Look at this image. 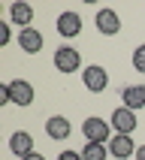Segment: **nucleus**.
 Segmentation results:
<instances>
[{
    "label": "nucleus",
    "instance_id": "nucleus-8",
    "mask_svg": "<svg viewBox=\"0 0 145 160\" xmlns=\"http://www.w3.org/2000/svg\"><path fill=\"white\" fill-rule=\"evenodd\" d=\"M9 151L15 154L18 160L27 157V154H33V136L27 133V130H15V133L9 136Z\"/></svg>",
    "mask_w": 145,
    "mask_h": 160
},
{
    "label": "nucleus",
    "instance_id": "nucleus-13",
    "mask_svg": "<svg viewBox=\"0 0 145 160\" xmlns=\"http://www.w3.org/2000/svg\"><path fill=\"white\" fill-rule=\"evenodd\" d=\"M18 45H21L27 54L42 52V33H39L36 27H27V30H21V33H18Z\"/></svg>",
    "mask_w": 145,
    "mask_h": 160
},
{
    "label": "nucleus",
    "instance_id": "nucleus-18",
    "mask_svg": "<svg viewBox=\"0 0 145 160\" xmlns=\"http://www.w3.org/2000/svg\"><path fill=\"white\" fill-rule=\"evenodd\" d=\"M136 160H145V145H139V148H136Z\"/></svg>",
    "mask_w": 145,
    "mask_h": 160
},
{
    "label": "nucleus",
    "instance_id": "nucleus-2",
    "mask_svg": "<svg viewBox=\"0 0 145 160\" xmlns=\"http://www.w3.org/2000/svg\"><path fill=\"white\" fill-rule=\"evenodd\" d=\"M82 82H85V88H88L91 94H103V91L109 88V72H106V67L91 63V67H85V72H82Z\"/></svg>",
    "mask_w": 145,
    "mask_h": 160
},
{
    "label": "nucleus",
    "instance_id": "nucleus-5",
    "mask_svg": "<svg viewBox=\"0 0 145 160\" xmlns=\"http://www.w3.org/2000/svg\"><path fill=\"white\" fill-rule=\"evenodd\" d=\"M94 24H97V30L103 36H115V33H121V18H118V12L115 9H97V18H94Z\"/></svg>",
    "mask_w": 145,
    "mask_h": 160
},
{
    "label": "nucleus",
    "instance_id": "nucleus-3",
    "mask_svg": "<svg viewBox=\"0 0 145 160\" xmlns=\"http://www.w3.org/2000/svg\"><path fill=\"white\" fill-rule=\"evenodd\" d=\"M54 67H58L61 72H79V67H82L79 48H72V45H61V48H54Z\"/></svg>",
    "mask_w": 145,
    "mask_h": 160
},
{
    "label": "nucleus",
    "instance_id": "nucleus-11",
    "mask_svg": "<svg viewBox=\"0 0 145 160\" xmlns=\"http://www.w3.org/2000/svg\"><path fill=\"white\" fill-rule=\"evenodd\" d=\"M70 130L72 127H70V121H67L63 115H52L48 121H45V136L54 139V142H63V139L70 136Z\"/></svg>",
    "mask_w": 145,
    "mask_h": 160
},
{
    "label": "nucleus",
    "instance_id": "nucleus-10",
    "mask_svg": "<svg viewBox=\"0 0 145 160\" xmlns=\"http://www.w3.org/2000/svg\"><path fill=\"white\" fill-rule=\"evenodd\" d=\"M30 21H33V6L30 3H12L9 6V24H18L21 30H27L30 27Z\"/></svg>",
    "mask_w": 145,
    "mask_h": 160
},
{
    "label": "nucleus",
    "instance_id": "nucleus-1",
    "mask_svg": "<svg viewBox=\"0 0 145 160\" xmlns=\"http://www.w3.org/2000/svg\"><path fill=\"white\" fill-rule=\"evenodd\" d=\"M82 133H85V139H88V142L109 145V139H112V124L94 115V118H85V124H82Z\"/></svg>",
    "mask_w": 145,
    "mask_h": 160
},
{
    "label": "nucleus",
    "instance_id": "nucleus-7",
    "mask_svg": "<svg viewBox=\"0 0 145 160\" xmlns=\"http://www.w3.org/2000/svg\"><path fill=\"white\" fill-rule=\"evenodd\" d=\"M136 148H139V145H136L130 136H124V133H115L112 139H109V154H112V157H118V160L136 157Z\"/></svg>",
    "mask_w": 145,
    "mask_h": 160
},
{
    "label": "nucleus",
    "instance_id": "nucleus-14",
    "mask_svg": "<svg viewBox=\"0 0 145 160\" xmlns=\"http://www.w3.org/2000/svg\"><path fill=\"white\" fill-rule=\"evenodd\" d=\"M106 157H109V148L100 142H88L82 148V160H106Z\"/></svg>",
    "mask_w": 145,
    "mask_h": 160
},
{
    "label": "nucleus",
    "instance_id": "nucleus-17",
    "mask_svg": "<svg viewBox=\"0 0 145 160\" xmlns=\"http://www.w3.org/2000/svg\"><path fill=\"white\" fill-rule=\"evenodd\" d=\"M58 160H82V151H61Z\"/></svg>",
    "mask_w": 145,
    "mask_h": 160
},
{
    "label": "nucleus",
    "instance_id": "nucleus-9",
    "mask_svg": "<svg viewBox=\"0 0 145 160\" xmlns=\"http://www.w3.org/2000/svg\"><path fill=\"white\" fill-rule=\"evenodd\" d=\"M9 94H12V103H15V106H30V103H33V85L24 82V79L9 82Z\"/></svg>",
    "mask_w": 145,
    "mask_h": 160
},
{
    "label": "nucleus",
    "instance_id": "nucleus-4",
    "mask_svg": "<svg viewBox=\"0 0 145 160\" xmlns=\"http://www.w3.org/2000/svg\"><path fill=\"white\" fill-rule=\"evenodd\" d=\"M109 124H112V130H115V133L130 136V133L136 130V124H139V121H136V112H133V109L118 106L115 112H112V121H109Z\"/></svg>",
    "mask_w": 145,
    "mask_h": 160
},
{
    "label": "nucleus",
    "instance_id": "nucleus-6",
    "mask_svg": "<svg viewBox=\"0 0 145 160\" xmlns=\"http://www.w3.org/2000/svg\"><path fill=\"white\" fill-rule=\"evenodd\" d=\"M54 24H58V33H61L63 39H72V36H79V33H82V18H79V12H72V9L61 12Z\"/></svg>",
    "mask_w": 145,
    "mask_h": 160
},
{
    "label": "nucleus",
    "instance_id": "nucleus-16",
    "mask_svg": "<svg viewBox=\"0 0 145 160\" xmlns=\"http://www.w3.org/2000/svg\"><path fill=\"white\" fill-rule=\"evenodd\" d=\"M9 39H12V27H9V24H0V42L6 45Z\"/></svg>",
    "mask_w": 145,
    "mask_h": 160
},
{
    "label": "nucleus",
    "instance_id": "nucleus-19",
    "mask_svg": "<svg viewBox=\"0 0 145 160\" xmlns=\"http://www.w3.org/2000/svg\"><path fill=\"white\" fill-rule=\"evenodd\" d=\"M21 160H45V157H42V154H36V151H33V154H27V157H21Z\"/></svg>",
    "mask_w": 145,
    "mask_h": 160
},
{
    "label": "nucleus",
    "instance_id": "nucleus-15",
    "mask_svg": "<svg viewBox=\"0 0 145 160\" xmlns=\"http://www.w3.org/2000/svg\"><path fill=\"white\" fill-rule=\"evenodd\" d=\"M133 70L136 72H145V45L133 48Z\"/></svg>",
    "mask_w": 145,
    "mask_h": 160
},
{
    "label": "nucleus",
    "instance_id": "nucleus-12",
    "mask_svg": "<svg viewBox=\"0 0 145 160\" xmlns=\"http://www.w3.org/2000/svg\"><path fill=\"white\" fill-rule=\"evenodd\" d=\"M121 106L127 109H145V85H127L121 91Z\"/></svg>",
    "mask_w": 145,
    "mask_h": 160
}]
</instances>
